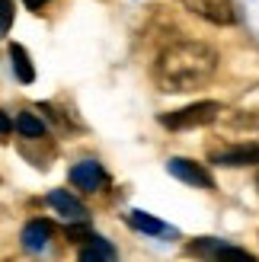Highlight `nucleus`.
Masks as SVG:
<instances>
[{
	"instance_id": "obj_1",
	"label": "nucleus",
	"mask_w": 259,
	"mask_h": 262,
	"mask_svg": "<svg viewBox=\"0 0 259 262\" xmlns=\"http://www.w3.org/2000/svg\"><path fill=\"white\" fill-rule=\"evenodd\" d=\"M218 71V51L199 38H179L154 61V83L163 93H189L205 86Z\"/></svg>"
},
{
	"instance_id": "obj_2",
	"label": "nucleus",
	"mask_w": 259,
	"mask_h": 262,
	"mask_svg": "<svg viewBox=\"0 0 259 262\" xmlns=\"http://www.w3.org/2000/svg\"><path fill=\"white\" fill-rule=\"evenodd\" d=\"M218 115H221V106L211 99L205 102H192L186 109H176L170 115H160V125L173 128V131H183V128H202V125H211Z\"/></svg>"
},
{
	"instance_id": "obj_3",
	"label": "nucleus",
	"mask_w": 259,
	"mask_h": 262,
	"mask_svg": "<svg viewBox=\"0 0 259 262\" xmlns=\"http://www.w3.org/2000/svg\"><path fill=\"white\" fill-rule=\"evenodd\" d=\"M189 13H196L199 19L211 26H230L234 23V4L230 0H183Z\"/></svg>"
},
{
	"instance_id": "obj_4",
	"label": "nucleus",
	"mask_w": 259,
	"mask_h": 262,
	"mask_svg": "<svg viewBox=\"0 0 259 262\" xmlns=\"http://www.w3.org/2000/svg\"><path fill=\"white\" fill-rule=\"evenodd\" d=\"M166 169H170V176H176V179L189 182V186H199V189H214V179H211L208 169L199 166V163H192V160H186V157H173V160L166 163Z\"/></svg>"
},
{
	"instance_id": "obj_5",
	"label": "nucleus",
	"mask_w": 259,
	"mask_h": 262,
	"mask_svg": "<svg viewBox=\"0 0 259 262\" xmlns=\"http://www.w3.org/2000/svg\"><path fill=\"white\" fill-rule=\"evenodd\" d=\"M71 182L77 189H83V192H99L109 182V176H106V169H102L96 160H80L71 169Z\"/></svg>"
},
{
	"instance_id": "obj_6",
	"label": "nucleus",
	"mask_w": 259,
	"mask_h": 262,
	"mask_svg": "<svg viewBox=\"0 0 259 262\" xmlns=\"http://www.w3.org/2000/svg\"><path fill=\"white\" fill-rule=\"evenodd\" d=\"M218 166H253L259 163V144H237V147H221L211 154Z\"/></svg>"
},
{
	"instance_id": "obj_7",
	"label": "nucleus",
	"mask_w": 259,
	"mask_h": 262,
	"mask_svg": "<svg viewBox=\"0 0 259 262\" xmlns=\"http://www.w3.org/2000/svg\"><path fill=\"white\" fill-rule=\"evenodd\" d=\"M48 205L64 217V224H71V221H87V208H83V202L74 199V195L64 192V189L48 192Z\"/></svg>"
},
{
	"instance_id": "obj_8",
	"label": "nucleus",
	"mask_w": 259,
	"mask_h": 262,
	"mask_svg": "<svg viewBox=\"0 0 259 262\" xmlns=\"http://www.w3.org/2000/svg\"><path fill=\"white\" fill-rule=\"evenodd\" d=\"M51 233H55V230H51L48 221L35 217V221H29V224L23 227V246H26L29 253H42L45 246L51 243Z\"/></svg>"
},
{
	"instance_id": "obj_9",
	"label": "nucleus",
	"mask_w": 259,
	"mask_h": 262,
	"mask_svg": "<svg viewBox=\"0 0 259 262\" xmlns=\"http://www.w3.org/2000/svg\"><path fill=\"white\" fill-rule=\"evenodd\" d=\"M80 256L83 262H109V259H115L119 253H115V246L109 243V240H102V237H90V240H83V246H80Z\"/></svg>"
},
{
	"instance_id": "obj_10",
	"label": "nucleus",
	"mask_w": 259,
	"mask_h": 262,
	"mask_svg": "<svg viewBox=\"0 0 259 262\" xmlns=\"http://www.w3.org/2000/svg\"><path fill=\"white\" fill-rule=\"evenodd\" d=\"M10 58H13V74H16V80L19 83H32L35 80V68H32L29 55H26V48L13 42L10 45Z\"/></svg>"
},
{
	"instance_id": "obj_11",
	"label": "nucleus",
	"mask_w": 259,
	"mask_h": 262,
	"mask_svg": "<svg viewBox=\"0 0 259 262\" xmlns=\"http://www.w3.org/2000/svg\"><path fill=\"white\" fill-rule=\"evenodd\" d=\"M128 224H132L135 230H141V233H154V237H160V233H170V227H166L163 221L150 217V214H144V211H128Z\"/></svg>"
},
{
	"instance_id": "obj_12",
	"label": "nucleus",
	"mask_w": 259,
	"mask_h": 262,
	"mask_svg": "<svg viewBox=\"0 0 259 262\" xmlns=\"http://www.w3.org/2000/svg\"><path fill=\"white\" fill-rule=\"evenodd\" d=\"M16 131L23 138L38 141V138H45V122L38 119V115H32V112H19L16 115Z\"/></svg>"
},
{
	"instance_id": "obj_13",
	"label": "nucleus",
	"mask_w": 259,
	"mask_h": 262,
	"mask_svg": "<svg viewBox=\"0 0 259 262\" xmlns=\"http://www.w3.org/2000/svg\"><path fill=\"white\" fill-rule=\"evenodd\" d=\"M90 237H93V227H90L87 221H71V224H68V240L71 243H83Z\"/></svg>"
},
{
	"instance_id": "obj_14",
	"label": "nucleus",
	"mask_w": 259,
	"mask_h": 262,
	"mask_svg": "<svg viewBox=\"0 0 259 262\" xmlns=\"http://www.w3.org/2000/svg\"><path fill=\"white\" fill-rule=\"evenodd\" d=\"M218 246H221V240H214V237H202V240H196L189 246L192 253H199V256H214L218 253Z\"/></svg>"
},
{
	"instance_id": "obj_15",
	"label": "nucleus",
	"mask_w": 259,
	"mask_h": 262,
	"mask_svg": "<svg viewBox=\"0 0 259 262\" xmlns=\"http://www.w3.org/2000/svg\"><path fill=\"white\" fill-rule=\"evenodd\" d=\"M218 259H240V262H253V253H247V250H237V246H218V253H214Z\"/></svg>"
},
{
	"instance_id": "obj_16",
	"label": "nucleus",
	"mask_w": 259,
	"mask_h": 262,
	"mask_svg": "<svg viewBox=\"0 0 259 262\" xmlns=\"http://www.w3.org/2000/svg\"><path fill=\"white\" fill-rule=\"evenodd\" d=\"M13 26V4L10 0H0V35Z\"/></svg>"
},
{
	"instance_id": "obj_17",
	"label": "nucleus",
	"mask_w": 259,
	"mask_h": 262,
	"mask_svg": "<svg viewBox=\"0 0 259 262\" xmlns=\"http://www.w3.org/2000/svg\"><path fill=\"white\" fill-rule=\"evenodd\" d=\"M10 131H13V122H10V115H7L4 109H0V138H7Z\"/></svg>"
},
{
	"instance_id": "obj_18",
	"label": "nucleus",
	"mask_w": 259,
	"mask_h": 262,
	"mask_svg": "<svg viewBox=\"0 0 259 262\" xmlns=\"http://www.w3.org/2000/svg\"><path fill=\"white\" fill-rule=\"evenodd\" d=\"M23 4H26V10H32V13H38V10H42V7L48 4V0H23Z\"/></svg>"
},
{
	"instance_id": "obj_19",
	"label": "nucleus",
	"mask_w": 259,
	"mask_h": 262,
	"mask_svg": "<svg viewBox=\"0 0 259 262\" xmlns=\"http://www.w3.org/2000/svg\"><path fill=\"white\" fill-rule=\"evenodd\" d=\"M256 189H259V169H256Z\"/></svg>"
}]
</instances>
